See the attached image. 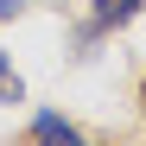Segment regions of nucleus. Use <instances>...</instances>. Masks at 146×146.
Here are the masks:
<instances>
[{"label": "nucleus", "instance_id": "1", "mask_svg": "<svg viewBox=\"0 0 146 146\" xmlns=\"http://www.w3.org/2000/svg\"><path fill=\"white\" fill-rule=\"evenodd\" d=\"M140 7L146 0H89V19L102 32H114V26H127V19H140Z\"/></svg>", "mask_w": 146, "mask_h": 146}, {"label": "nucleus", "instance_id": "3", "mask_svg": "<svg viewBox=\"0 0 146 146\" xmlns=\"http://www.w3.org/2000/svg\"><path fill=\"white\" fill-rule=\"evenodd\" d=\"M13 102H26V83H19V70L7 64V51H0V108H13Z\"/></svg>", "mask_w": 146, "mask_h": 146}, {"label": "nucleus", "instance_id": "4", "mask_svg": "<svg viewBox=\"0 0 146 146\" xmlns=\"http://www.w3.org/2000/svg\"><path fill=\"white\" fill-rule=\"evenodd\" d=\"M32 0H0V19H13V13H26Z\"/></svg>", "mask_w": 146, "mask_h": 146}, {"label": "nucleus", "instance_id": "2", "mask_svg": "<svg viewBox=\"0 0 146 146\" xmlns=\"http://www.w3.org/2000/svg\"><path fill=\"white\" fill-rule=\"evenodd\" d=\"M32 140H44V146H76L83 133H76V121H64V114H38L32 121Z\"/></svg>", "mask_w": 146, "mask_h": 146}]
</instances>
